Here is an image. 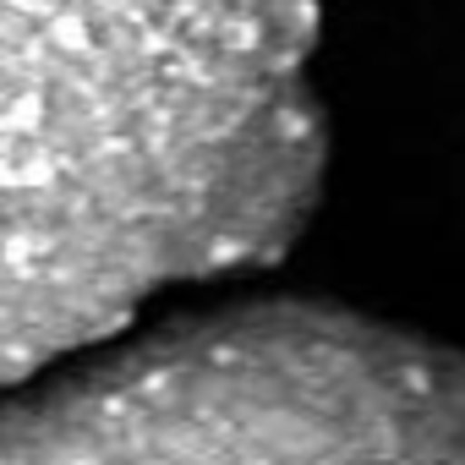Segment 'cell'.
<instances>
[{
  "mask_svg": "<svg viewBox=\"0 0 465 465\" xmlns=\"http://www.w3.org/2000/svg\"><path fill=\"white\" fill-rule=\"evenodd\" d=\"M318 0H0V383L296 236Z\"/></svg>",
  "mask_w": 465,
  "mask_h": 465,
  "instance_id": "1",
  "label": "cell"
},
{
  "mask_svg": "<svg viewBox=\"0 0 465 465\" xmlns=\"http://www.w3.org/2000/svg\"><path fill=\"white\" fill-rule=\"evenodd\" d=\"M0 465H465V356L340 307H230L12 400Z\"/></svg>",
  "mask_w": 465,
  "mask_h": 465,
  "instance_id": "2",
  "label": "cell"
}]
</instances>
